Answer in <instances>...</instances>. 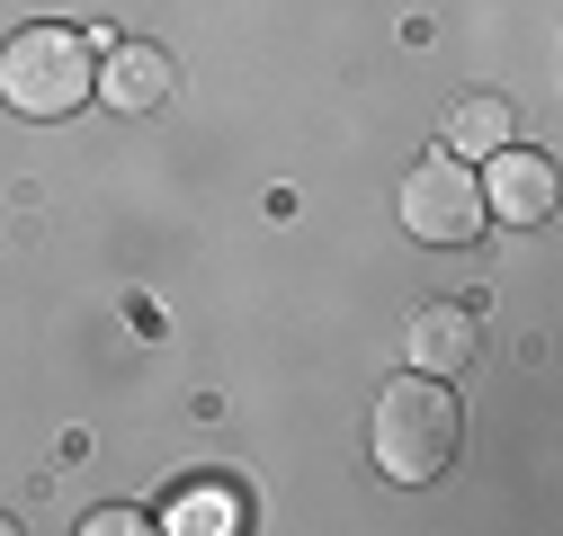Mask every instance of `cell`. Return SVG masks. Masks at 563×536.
Segmentation results:
<instances>
[{
	"mask_svg": "<svg viewBox=\"0 0 563 536\" xmlns=\"http://www.w3.org/2000/svg\"><path fill=\"white\" fill-rule=\"evenodd\" d=\"M465 447V412H456V393L448 376H394L376 393V412H367V456H376V474L385 483H439L448 465Z\"/></svg>",
	"mask_w": 563,
	"mask_h": 536,
	"instance_id": "6da1fadb",
	"label": "cell"
},
{
	"mask_svg": "<svg viewBox=\"0 0 563 536\" xmlns=\"http://www.w3.org/2000/svg\"><path fill=\"white\" fill-rule=\"evenodd\" d=\"M0 99H10V116H36V125L73 116L81 99H99V36L63 19L19 27L0 45Z\"/></svg>",
	"mask_w": 563,
	"mask_h": 536,
	"instance_id": "7a4b0ae2",
	"label": "cell"
},
{
	"mask_svg": "<svg viewBox=\"0 0 563 536\" xmlns=\"http://www.w3.org/2000/svg\"><path fill=\"white\" fill-rule=\"evenodd\" d=\"M394 206H402V233L411 242H430V250H456V242H474L492 215H483V179L448 153H430V161H411L402 170V197H394Z\"/></svg>",
	"mask_w": 563,
	"mask_h": 536,
	"instance_id": "3957f363",
	"label": "cell"
},
{
	"mask_svg": "<svg viewBox=\"0 0 563 536\" xmlns=\"http://www.w3.org/2000/svg\"><path fill=\"white\" fill-rule=\"evenodd\" d=\"M483 161H492V170H483V215H501L510 233H528V224L554 215V161H545V153L501 144V153H483Z\"/></svg>",
	"mask_w": 563,
	"mask_h": 536,
	"instance_id": "277c9868",
	"label": "cell"
},
{
	"mask_svg": "<svg viewBox=\"0 0 563 536\" xmlns=\"http://www.w3.org/2000/svg\"><path fill=\"white\" fill-rule=\"evenodd\" d=\"M474 358H483L474 304H420V313H411V367H420V376H465Z\"/></svg>",
	"mask_w": 563,
	"mask_h": 536,
	"instance_id": "5b68a950",
	"label": "cell"
},
{
	"mask_svg": "<svg viewBox=\"0 0 563 536\" xmlns=\"http://www.w3.org/2000/svg\"><path fill=\"white\" fill-rule=\"evenodd\" d=\"M170 54L162 45H117L108 63H99V99L108 108H125V116H153V108H170Z\"/></svg>",
	"mask_w": 563,
	"mask_h": 536,
	"instance_id": "8992f818",
	"label": "cell"
},
{
	"mask_svg": "<svg viewBox=\"0 0 563 536\" xmlns=\"http://www.w3.org/2000/svg\"><path fill=\"white\" fill-rule=\"evenodd\" d=\"M501 144H519L510 90H465V99L448 108V153H456V161H483V153H501Z\"/></svg>",
	"mask_w": 563,
	"mask_h": 536,
	"instance_id": "52a82bcc",
	"label": "cell"
},
{
	"mask_svg": "<svg viewBox=\"0 0 563 536\" xmlns=\"http://www.w3.org/2000/svg\"><path fill=\"white\" fill-rule=\"evenodd\" d=\"M162 527H179V536H233V527H251V501L233 483H197V492H179L162 510Z\"/></svg>",
	"mask_w": 563,
	"mask_h": 536,
	"instance_id": "ba28073f",
	"label": "cell"
},
{
	"mask_svg": "<svg viewBox=\"0 0 563 536\" xmlns=\"http://www.w3.org/2000/svg\"><path fill=\"white\" fill-rule=\"evenodd\" d=\"M81 527H90V536H134V527H153V518H144V510H125V501H117V510H99V518H81Z\"/></svg>",
	"mask_w": 563,
	"mask_h": 536,
	"instance_id": "9c48e42d",
	"label": "cell"
}]
</instances>
